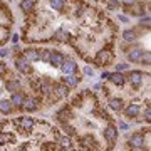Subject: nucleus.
<instances>
[{"label":"nucleus","instance_id":"1","mask_svg":"<svg viewBox=\"0 0 151 151\" xmlns=\"http://www.w3.org/2000/svg\"><path fill=\"white\" fill-rule=\"evenodd\" d=\"M10 29H12V14L7 5L0 0V45H3L10 39Z\"/></svg>","mask_w":151,"mask_h":151},{"label":"nucleus","instance_id":"2","mask_svg":"<svg viewBox=\"0 0 151 151\" xmlns=\"http://www.w3.org/2000/svg\"><path fill=\"white\" fill-rule=\"evenodd\" d=\"M128 148L129 150H148L150 146V128H143L139 131H134L131 138L128 139Z\"/></svg>","mask_w":151,"mask_h":151},{"label":"nucleus","instance_id":"3","mask_svg":"<svg viewBox=\"0 0 151 151\" xmlns=\"http://www.w3.org/2000/svg\"><path fill=\"white\" fill-rule=\"evenodd\" d=\"M14 66H15V71H17L22 77L32 72V62L29 61L27 57H24V55H22L20 49L14 52Z\"/></svg>","mask_w":151,"mask_h":151},{"label":"nucleus","instance_id":"4","mask_svg":"<svg viewBox=\"0 0 151 151\" xmlns=\"http://www.w3.org/2000/svg\"><path fill=\"white\" fill-rule=\"evenodd\" d=\"M114 52L111 50V49H101V50H97L96 55H94V59H92V64L97 66V67H106V66H111V64H114Z\"/></svg>","mask_w":151,"mask_h":151},{"label":"nucleus","instance_id":"5","mask_svg":"<svg viewBox=\"0 0 151 151\" xmlns=\"http://www.w3.org/2000/svg\"><path fill=\"white\" fill-rule=\"evenodd\" d=\"M41 109V101L39 97L34 96L32 92H27L25 97H24V103H22V109L20 111H25V113H35V111Z\"/></svg>","mask_w":151,"mask_h":151},{"label":"nucleus","instance_id":"6","mask_svg":"<svg viewBox=\"0 0 151 151\" xmlns=\"http://www.w3.org/2000/svg\"><path fill=\"white\" fill-rule=\"evenodd\" d=\"M62 82L67 86L69 89H74V87H77V84L82 81V77L79 76V72H72V74H66V76H62V79H61Z\"/></svg>","mask_w":151,"mask_h":151},{"label":"nucleus","instance_id":"7","mask_svg":"<svg viewBox=\"0 0 151 151\" xmlns=\"http://www.w3.org/2000/svg\"><path fill=\"white\" fill-rule=\"evenodd\" d=\"M25 94H27V92H24V91H17V92H12V94L8 96V101L12 103L14 109H22V103H24Z\"/></svg>","mask_w":151,"mask_h":151},{"label":"nucleus","instance_id":"8","mask_svg":"<svg viewBox=\"0 0 151 151\" xmlns=\"http://www.w3.org/2000/svg\"><path fill=\"white\" fill-rule=\"evenodd\" d=\"M144 52H146V50H144V49H141V47L131 49V50H128V52H126V59H128L131 64H136V62H139V59L143 57Z\"/></svg>","mask_w":151,"mask_h":151},{"label":"nucleus","instance_id":"9","mask_svg":"<svg viewBox=\"0 0 151 151\" xmlns=\"http://www.w3.org/2000/svg\"><path fill=\"white\" fill-rule=\"evenodd\" d=\"M139 37H141V32H138V29H128L123 32V39L128 44H134Z\"/></svg>","mask_w":151,"mask_h":151},{"label":"nucleus","instance_id":"10","mask_svg":"<svg viewBox=\"0 0 151 151\" xmlns=\"http://www.w3.org/2000/svg\"><path fill=\"white\" fill-rule=\"evenodd\" d=\"M20 52L24 57H27L30 62H37L39 61V49L37 47H27V49H20Z\"/></svg>","mask_w":151,"mask_h":151},{"label":"nucleus","instance_id":"11","mask_svg":"<svg viewBox=\"0 0 151 151\" xmlns=\"http://www.w3.org/2000/svg\"><path fill=\"white\" fill-rule=\"evenodd\" d=\"M12 113H14V106L8 101V97L0 99V114H2V116H8V114H12Z\"/></svg>","mask_w":151,"mask_h":151},{"label":"nucleus","instance_id":"12","mask_svg":"<svg viewBox=\"0 0 151 151\" xmlns=\"http://www.w3.org/2000/svg\"><path fill=\"white\" fill-rule=\"evenodd\" d=\"M35 7V0H20V10L24 14H29Z\"/></svg>","mask_w":151,"mask_h":151},{"label":"nucleus","instance_id":"13","mask_svg":"<svg viewBox=\"0 0 151 151\" xmlns=\"http://www.w3.org/2000/svg\"><path fill=\"white\" fill-rule=\"evenodd\" d=\"M139 64L144 66V67H150V66H151V54L148 52V50H146V52L143 54V57L139 59Z\"/></svg>","mask_w":151,"mask_h":151},{"label":"nucleus","instance_id":"14","mask_svg":"<svg viewBox=\"0 0 151 151\" xmlns=\"http://www.w3.org/2000/svg\"><path fill=\"white\" fill-rule=\"evenodd\" d=\"M144 19H141V22H139V27L141 29H146V30H150V24H151V19H150V15L146 14L143 15Z\"/></svg>","mask_w":151,"mask_h":151},{"label":"nucleus","instance_id":"15","mask_svg":"<svg viewBox=\"0 0 151 151\" xmlns=\"http://www.w3.org/2000/svg\"><path fill=\"white\" fill-rule=\"evenodd\" d=\"M116 126H117V129H121V131H128V129H129V124L124 123V121H121V119H117V121H116Z\"/></svg>","mask_w":151,"mask_h":151},{"label":"nucleus","instance_id":"16","mask_svg":"<svg viewBox=\"0 0 151 151\" xmlns=\"http://www.w3.org/2000/svg\"><path fill=\"white\" fill-rule=\"evenodd\" d=\"M8 71H10V67H8V66L3 61H0V76H5Z\"/></svg>","mask_w":151,"mask_h":151},{"label":"nucleus","instance_id":"17","mask_svg":"<svg viewBox=\"0 0 151 151\" xmlns=\"http://www.w3.org/2000/svg\"><path fill=\"white\" fill-rule=\"evenodd\" d=\"M128 64H124V62H119V64H116V71H119V72H124V71H128Z\"/></svg>","mask_w":151,"mask_h":151},{"label":"nucleus","instance_id":"18","mask_svg":"<svg viewBox=\"0 0 151 151\" xmlns=\"http://www.w3.org/2000/svg\"><path fill=\"white\" fill-rule=\"evenodd\" d=\"M84 74L87 76V77H92V76H94V69L91 67V66H86V67H84Z\"/></svg>","mask_w":151,"mask_h":151},{"label":"nucleus","instance_id":"19","mask_svg":"<svg viewBox=\"0 0 151 151\" xmlns=\"http://www.w3.org/2000/svg\"><path fill=\"white\" fill-rule=\"evenodd\" d=\"M8 54H10L8 49H0V57H7Z\"/></svg>","mask_w":151,"mask_h":151},{"label":"nucleus","instance_id":"20","mask_svg":"<svg viewBox=\"0 0 151 151\" xmlns=\"http://www.w3.org/2000/svg\"><path fill=\"white\" fill-rule=\"evenodd\" d=\"M117 20H121V22H128V20H129V19H128V17H126V15L119 14V15H117Z\"/></svg>","mask_w":151,"mask_h":151},{"label":"nucleus","instance_id":"21","mask_svg":"<svg viewBox=\"0 0 151 151\" xmlns=\"http://www.w3.org/2000/svg\"><path fill=\"white\" fill-rule=\"evenodd\" d=\"M109 74H111V72H108V71H106V72H103V74H101V79H103V81H106V79L109 77Z\"/></svg>","mask_w":151,"mask_h":151},{"label":"nucleus","instance_id":"22","mask_svg":"<svg viewBox=\"0 0 151 151\" xmlns=\"http://www.w3.org/2000/svg\"><path fill=\"white\" fill-rule=\"evenodd\" d=\"M19 39H20V35H12V42H14V44H17Z\"/></svg>","mask_w":151,"mask_h":151},{"label":"nucleus","instance_id":"23","mask_svg":"<svg viewBox=\"0 0 151 151\" xmlns=\"http://www.w3.org/2000/svg\"><path fill=\"white\" fill-rule=\"evenodd\" d=\"M94 2H101V0H94Z\"/></svg>","mask_w":151,"mask_h":151}]
</instances>
